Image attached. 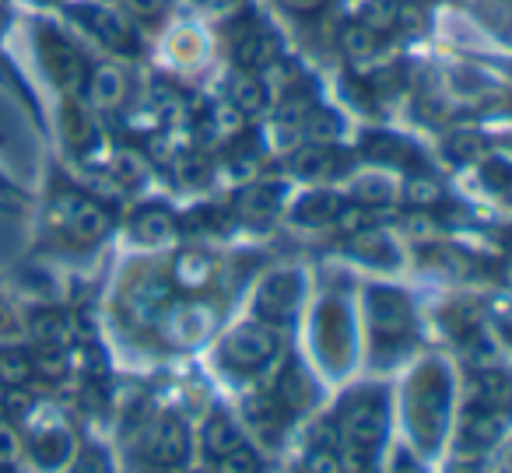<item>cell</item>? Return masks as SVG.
Listing matches in <instances>:
<instances>
[{"instance_id":"cell-1","label":"cell","mask_w":512,"mask_h":473,"mask_svg":"<svg viewBox=\"0 0 512 473\" xmlns=\"http://www.w3.org/2000/svg\"><path fill=\"white\" fill-rule=\"evenodd\" d=\"M46 232L60 246L85 253L113 232V214L92 193L74 190V186H53L50 204H46Z\"/></svg>"},{"instance_id":"cell-2","label":"cell","mask_w":512,"mask_h":473,"mask_svg":"<svg viewBox=\"0 0 512 473\" xmlns=\"http://www.w3.org/2000/svg\"><path fill=\"white\" fill-rule=\"evenodd\" d=\"M137 456L148 470L158 473H179L190 466L193 456V435L190 424L179 410H162L137 431Z\"/></svg>"},{"instance_id":"cell-3","label":"cell","mask_w":512,"mask_h":473,"mask_svg":"<svg viewBox=\"0 0 512 473\" xmlns=\"http://www.w3.org/2000/svg\"><path fill=\"white\" fill-rule=\"evenodd\" d=\"M67 15H71L74 25L85 29L88 39L99 43L102 50L116 53V57H127V60L141 57V32H137V22H130L113 4L81 0V4H67Z\"/></svg>"},{"instance_id":"cell-4","label":"cell","mask_w":512,"mask_h":473,"mask_svg":"<svg viewBox=\"0 0 512 473\" xmlns=\"http://www.w3.org/2000/svg\"><path fill=\"white\" fill-rule=\"evenodd\" d=\"M36 50L43 60L46 74L57 81V88L67 99H85V81H88V57L71 43L67 36H60V29H53L50 22H36Z\"/></svg>"},{"instance_id":"cell-5","label":"cell","mask_w":512,"mask_h":473,"mask_svg":"<svg viewBox=\"0 0 512 473\" xmlns=\"http://www.w3.org/2000/svg\"><path fill=\"white\" fill-rule=\"evenodd\" d=\"M278 333L267 323H242L232 333H225L218 344V365L235 375H256L264 372L278 358Z\"/></svg>"},{"instance_id":"cell-6","label":"cell","mask_w":512,"mask_h":473,"mask_svg":"<svg viewBox=\"0 0 512 473\" xmlns=\"http://www.w3.org/2000/svg\"><path fill=\"white\" fill-rule=\"evenodd\" d=\"M78 435L64 417H50L39 421L36 428L25 435V456L39 473H67L74 452H78Z\"/></svg>"},{"instance_id":"cell-7","label":"cell","mask_w":512,"mask_h":473,"mask_svg":"<svg viewBox=\"0 0 512 473\" xmlns=\"http://www.w3.org/2000/svg\"><path fill=\"white\" fill-rule=\"evenodd\" d=\"M341 431L348 445L358 449H376L386 435V396L379 389H362L341 403Z\"/></svg>"},{"instance_id":"cell-8","label":"cell","mask_w":512,"mask_h":473,"mask_svg":"<svg viewBox=\"0 0 512 473\" xmlns=\"http://www.w3.org/2000/svg\"><path fill=\"white\" fill-rule=\"evenodd\" d=\"M228 50L239 71H264L278 60V36L260 22V15H239L228 25Z\"/></svg>"},{"instance_id":"cell-9","label":"cell","mask_w":512,"mask_h":473,"mask_svg":"<svg viewBox=\"0 0 512 473\" xmlns=\"http://www.w3.org/2000/svg\"><path fill=\"white\" fill-rule=\"evenodd\" d=\"M214 319L218 312L211 309L200 298H183V302H169L162 312H158L155 326L162 330L165 344L172 347H193L200 340H207V333L214 330Z\"/></svg>"},{"instance_id":"cell-10","label":"cell","mask_w":512,"mask_h":473,"mask_svg":"<svg viewBox=\"0 0 512 473\" xmlns=\"http://www.w3.org/2000/svg\"><path fill=\"white\" fill-rule=\"evenodd\" d=\"M369 316L376 330L379 347H400L414 333V309L404 291L397 288H372L369 291Z\"/></svg>"},{"instance_id":"cell-11","label":"cell","mask_w":512,"mask_h":473,"mask_svg":"<svg viewBox=\"0 0 512 473\" xmlns=\"http://www.w3.org/2000/svg\"><path fill=\"white\" fill-rule=\"evenodd\" d=\"M442 403H446V379L439 368H425L414 389H407V421L418 428L425 445H432L442 431Z\"/></svg>"},{"instance_id":"cell-12","label":"cell","mask_w":512,"mask_h":473,"mask_svg":"<svg viewBox=\"0 0 512 473\" xmlns=\"http://www.w3.org/2000/svg\"><path fill=\"white\" fill-rule=\"evenodd\" d=\"M302 302V277L295 270H278L256 288V316L267 326L292 323Z\"/></svg>"},{"instance_id":"cell-13","label":"cell","mask_w":512,"mask_h":473,"mask_svg":"<svg viewBox=\"0 0 512 473\" xmlns=\"http://www.w3.org/2000/svg\"><path fill=\"white\" fill-rule=\"evenodd\" d=\"M130 99V74L116 64H99L88 71L85 81V106L88 109H102V113H113L123 102Z\"/></svg>"},{"instance_id":"cell-14","label":"cell","mask_w":512,"mask_h":473,"mask_svg":"<svg viewBox=\"0 0 512 473\" xmlns=\"http://www.w3.org/2000/svg\"><path fill=\"white\" fill-rule=\"evenodd\" d=\"M127 232L137 246H169L172 239L179 235V218L162 204H141L127 221Z\"/></svg>"},{"instance_id":"cell-15","label":"cell","mask_w":512,"mask_h":473,"mask_svg":"<svg viewBox=\"0 0 512 473\" xmlns=\"http://www.w3.org/2000/svg\"><path fill=\"white\" fill-rule=\"evenodd\" d=\"M320 351H323V361L330 368H344L348 365V354H351V326H348V312L344 305L337 302H327L320 309Z\"/></svg>"},{"instance_id":"cell-16","label":"cell","mask_w":512,"mask_h":473,"mask_svg":"<svg viewBox=\"0 0 512 473\" xmlns=\"http://www.w3.org/2000/svg\"><path fill=\"white\" fill-rule=\"evenodd\" d=\"M288 169L306 183H330L348 169V158L341 151H334L330 144H306L288 158Z\"/></svg>"},{"instance_id":"cell-17","label":"cell","mask_w":512,"mask_h":473,"mask_svg":"<svg viewBox=\"0 0 512 473\" xmlns=\"http://www.w3.org/2000/svg\"><path fill=\"white\" fill-rule=\"evenodd\" d=\"M214 274H218V267H214L211 253H204V249H179L169 267V284L176 291H186V295H197V291H204L214 281Z\"/></svg>"},{"instance_id":"cell-18","label":"cell","mask_w":512,"mask_h":473,"mask_svg":"<svg viewBox=\"0 0 512 473\" xmlns=\"http://www.w3.org/2000/svg\"><path fill=\"white\" fill-rule=\"evenodd\" d=\"M242 442H246V438H242L239 424H235L225 410H211V414H207L204 428H200V449H204L207 463L218 466L221 459H225L228 452L239 449Z\"/></svg>"},{"instance_id":"cell-19","label":"cell","mask_w":512,"mask_h":473,"mask_svg":"<svg viewBox=\"0 0 512 473\" xmlns=\"http://www.w3.org/2000/svg\"><path fill=\"white\" fill-rule=\"evenodd\" d=\"M232 207H235V218L249 221V225H267V221H274V214L281 207V186L249 183L235 193Z\"/></svg>"},{"instance_id":"cell-20","label":"cell","mask_w":512,"mask_h":473,"mask_svg":"<svg viewBox=\"0 0 512 473\" xmlns=\"http://www.w3.org/2000/svg\"><path fill=\"white\" fill-rule=\"evenodd\" d=\"M60 130H64V141L74 155L88 158L95 148H99V127L92 120V109L78 99H67L64 116H60Z\"/></svg>"},{"instance_id":"cell-21","label":"cell","mask_w":512,"mask_h":473,"mask_svg":"<svg viewBox=\"0 0 512 473\" xmlns=\"http://www.w3.org/2000/svg\"><path fill=\"white\" fill-rule=\"evenodd\" d=\"M29 337L36 347H71L74 323L60 305H43L29 316Z\"/></svg>"},{"instance_id":"cell-22","label":"cell","mask_w":512,"mask_h":473,"mask_svg":"<svg viewBox=\"0 0 512 473\" xmlns=\"http://www.w3.org/2000/svg\"><path fill=\"white\" fill-rule=\"evenodd\" d=\"M225 102L242 116H260L267 109V102H271V92H267L264 78H256L253 71H239L228 78Z\"/></svg>"},{"instance_id":"cell-23","label":"cell","mask_w":512,"mask_h":473,"mask_svg":"<svg viewBox=\"0 0 512 473\" xmlns=\"http://www.w3.org/2000/svg\"><path fill=\"white\" fill-rule=\"evenodd\" d=\"M313 400H316L313 379L299 365H288L281 372L278 386H274V403L281 407V414H302V410L313 407Z\"/></svg>"},{"instance_id":"cell-24","label":"cell","mask_w":512,"mask_h":473,"mask_svg":"<svg viewBox=\"0 0 512 473\" xmlns=\"http://www.w3.org/2000/svg\"><path fill=\"white\" fill-rule=\"evenodd\" d=\"M36 379L32 351L18 344H0V389L4 393H25Z\"/></svg>"},{"instance_id":"cell-25","label":"cell","mask_w":512,"mask_h":473,"mask_svg":"<svg viewBox=\"0 0 512 473\" xmlns=\"http://www.w3.org/2000/svg\"><path fill=\"white\" fill-rule=\"evenodd\" d=\"M470 407H484V410H509L512 407V379L495 368L488 372H477L474 393H470Z\"/></svg>"},{"instance_id":"cell-26","label":"cell","mask_w":512,"mask_h":473,"mask_svg":"<svg viewBox=\"0 0 512 473\" xmlns=\"http://www.w3.org/2000/svg\"><path fill=\"white\" fill-rule=\"evenodd\" d=\"M362 151L369 158H376V162H393V165H414V169H421L418 162V151L411 148V144L404 141V137L397 134H386V130H376V134L365 137Z\"/></svg>"},{"instance_id":"cell-27","label":"cell","mask_w":512,"mask_h":473,"mask_svg":"<svg viewBox=\"0 0 512 473\" xmlns=\"http://www.w3.org/2000/svg\"><path fill=\"white\" fill-rule=\"evenodd\" d=\"M509 424V410H484V407H470L467 421H463V438L470 445H488Z\"/></svg>"},{"instance_id":"cell-28","label":"cell","mask_w":512,"mask_h":473,"mask_svg":"<svg viewBox=\"0 0 512 473\" xmlns=\"http://www.w3.org/2000/svg\"><path fill=\"white\" fill-rule=\"evenodd\" d=\"M379 32L369 29V25L358 18V22H348L341 29V50L344 57L351 60V64H365V60H372L379 53Z\"/></svg>"},{"instance_id":"cell-29","label":"cell","mask_w":512,"mask_h":473,"mask_svg":"<svg viewBox=\"0 0 512 473\" xmlns=\"http://www.w3.org/2000/svg\"><path fill=\"white\" fill-rule=\"evenodd\" d=\"M348 253L355 256V260H365V263H379V267H393L397 263V249H393V242L386 239L383 232H372V228H365V232L351 235L348 242Z\"/></svg>"},{"instance_id":"cell-30","label":"cell","mask_w":512,"mask_h":473,"mask_svg":"<svg viewBox=\"0 0 512 473\" xmlns=\"http://www.w3.org/2000/svg\"><path fill=\"white\" fill-rule=\"evenodd\" d=\"M337 211H341V200H337L334 193H327V190H316V193H309V197H302L299 204H295L292 218L299 221V225H327V221L337 218Z\"/></svg>"},{"instance_id":"cell-31","label":"cell","mask_w":512,"mask_h":473,"mask_svg":"<svg viewBox=\"0 0 512 473\" xmlns=\"http://www.w3.org/2000/svg\"><path fill=\"white\" fill-rule=\"evenodd\" d=\"M446 155L453 158V162H481V158L488 155V141H484V134H477V130H453V134L446 137Z\"/></svg>"},{"instance_id":"cell-32","label":"cell","mask_w":512,"mask_h":473,"mask_svg":"<svg viewBox=\"0 0 512 473\" xmlns=\"http://www.w3.org/2000/svg\"><path fill=\"white\" fill-rule=\"evenodd\" d=\"M67 473H116V470H113V456H109L106 445L85 442V445H78Z\"/></svg>"},{"instance_id":"cell-33","label":"cell","mask_w":512,"mask_h":473,"mask_svg":"<svg viewBox=\"0 0 512 473\" xmlns=\"http://www.w3.org/2000/svg\"><path fill=\"white\" fill-rule=\"evenodd\" d=\"M25 456V435L15 417L0 410V466H18Z\"/></svg>"},{"instance_id":"cell-34","label":"cell","mask_w":512,"mask_h":473,"mask_svg":"<svg viewBox=\"0 0 512 473\" xmlns=\"http://www.w3.org/2000/svg\"><path fill=\"white\" fill-rule=\"evenodd\" d=\"M313 95L309 92H288L285 102L278 106V127L281 130H302V123H306V116L313 113Z\"/></svg>"},{"instance_id":"cell-35","label":"cell","mask_w":512,"mask_h":473,"mask_svg":"<svg viewBox=\"0 0 512 473\" xmlns=\"http://www.w3.org/2000/svg\"><path fill=\"white\" fill-rule=\"evenodd\" d=\"M302 134H306L309 144H334L341 137V120L327 109H313L302 123Z\"/></svg>"},{"instance_id":"cell-36","label":"cell","mask_w":512,"mask_h":473,"mask_svg":"<svg viewBox=\"0 0 512 473\" xmlns=\"http://www.w3.org/2000/svg\"><path fill=\"white\" fill-rule=\"evenodd\" d=\"M404 197H407V204H411V207H418V211H425V207H439L446 193H442V186L435 183L432 176H425V172H418V176H411V183H407Z\"/></svg>"},{"instance_id":"cell-37","label":"cell","mask_w":512,"mask_h":473,"mask_svg":"<svg viewBox=\"0 0 512 473\" xmlns=\"http://www.w3.org/2000/svg\"><path fill=\"white\" fill-rule=\"evenodd\" d=\"M397 15H400V0H372L369 8L362 11V22L369 29H376L379 36L397 29Z\"/></svg>"},{"instance_id":"cell-38","label":"cell","mask_w":512,"mask_h":473,"mask_svg":"<svg viewBox=\"0 0 512 473\" xmlns=\"http://www.w3.org/2000/svg\"><path fill=\"white\" fill-rule=\"evenodd\" d=\"M351 197H355V204L362 207H383L393 200V186L386 183V179L379 176H365L355 183V190H351Z\"/></svg>"},{"instance_id":"cell-39","label":"cell","mask_w":512,"mask_h":473,"mask_svg":"<svg viewBox=\"0 0 512 473\" xmlns=\"http://www.w3.org/2000/svg\"><path fill=\"white\" fill-rule=\"evenodd\" d=\"M116 11L130 18V22H158L169 11V0H109Z\"/></svg>"},{"instance_id":"cell-40","label":"cell","mask_w":512,"mask_h":473,"mask_svg":"<svg viewBox=\"0 0 512 473\" xmlns=\"http://www.w3.org/2000/svg\"><path fill=\"white\" fill-rule=\"evenodd\" d=\"M302 473H344L341 452L327 442L313 445V449L306 452V459H302Z\"/></svg>"},{"instance_id":"cell-41","label":"cell","mask_w":512,"mask_h":473,"mask_svg":"<svg viewBox=\"0 0 512 473\" xmlns=\"http://www.w3.org/2000/svg\"><path fill=\"white\" fill-rule=\"evenodd\" d=\"M218 466L221 473H264V459L256 456V449L249 442H242L235 452H228Z\"/></svg>"},{"instance_id":"cell-42","label":"cell","mask_w":512,"mask_h":473,"mask_svg":"<svg viewBox=\"0 0 512 473\" xmlns=\"http://www.w3.org/2000/svg\"><path fill=\"white\" fill-rule=\"evenodd\" d=\"M467 361L474 372H488V368H495V361H498V347L491 344L484 333H474V337L467 340Z\"/></svg>"},{"instance_id":"cell-43","label":"cell","mask_w":512,"mask_h":473,"mask_svg":"<svg viewBox=\"0 0 512 473\" xmlns=\"http://www.w3.org/2000/svg\"><path fill=\"white\" fill-rule=\"evenodd\" d=\"M176 176L183 186H204L211 179V162L204 155H183L176 162Z\"/></svg>"},{"instance_id":"cell-44","label":"cell","mask_w":512,"mask_h":473,"mask_svg":"<svg viewBox=\"0 0 512 473\" xmlns=\"http://www.w3.org/2000/svg\"><path fill=\"white\" fill-rule=\"evenodd\" d=\"M334 221L341 225V232H348V235H358V232H365V228H372V214H369V207H362V204H351V207L341 204Z\"/></svg>"},{"instance_id":"cell-45","label":"cell","mask_w":512,"mask_h":473,"mask_svg":"<svg viewBox=\"0 0 512 473\" xmlns=\"http://www.w3.org/2000/svg\"><path fill=\"white\" fill-rule=\"evenodd\" d=\"M407 232L418 235L421 242H432V235L439 232V225H435L432 218H425V214H414V218L407 221Z\"/></svg>"},{"instance_id":"cell-46","label":"cell","mask_w":512,"mask_h":473,"mask_svg":"<svg viewBox=\"0 0 512 473\" xmlns=\"http://www.w3.org/2000/svg\"><path fill=\"white\" fill-rule=\"evenodd\" d=\"M281 8L292 11V15H313V11H320L327 0H278Z\"/></svg>"},{"instance_id":"cell-47","label":"cell","mask_w":512,"mask_h":473,"mask_svg":"<svg viewBox=\"0 0 512 473\" xmlns=\"http://www.w3.org/2000/svg\"><path fill=\"white\" fill-rule=\"evenodd\" d=\"M393 473H425V470H421V466L414 463V459L407 456V452H400L397 463H393Z\"/></svg>"},{"instance_id":"cell-48","label":"cell","mask_w":512,"mask_h":473,"mask_svg":"<svg viewBox=\"0 0 512 473\" xmlns=\"http://www.w3.org/2000/svg\"><path fill=\"white\" fill-rule=\"evenodd\" d=\"M449 473H481V470H477V466H470V463H456Z\"/></svg>"},{"instance_id":"cell-49","label":"cell","mask_w":512,"mask_h":473,"mask_svg":"<svg viewBox=\"0 0 512 473\" xmlns=\"http://www.w3.org/2000/svg\"><path fill=\"white\" fill-rule=\"evenodd\" d=\"M502 281L512 288V263H505V267H502Z\"/></svg>"},{"instance_id":"cell-50","label":"cell","mask_w":512,"mask_h":473,"mask_svg":"<svg viewBox=\"0 0 512 473\" xmlns=\"http://www.w3.org/2000/svg\"><path fill=\"white\" fill-rule=\"evenodd\" d=\"M204 4H211V8H228V4H235V0H204Z\"/></svg>"},{"instance_id":"cell-51","label":"cell","mask_w":512,"mask_h":473,"mask_svg":"<svg viewBox=\"0 0 512 473\" xmlns=\"http://www.w3.org/2000/svg\"><path fill=\"white\" fill-rule=\"evenodd\" d=\"M505 333H509V337H512V312H509V316H505Z\"/></svg>"},{"instance_id":"cell-52","label":"cell","mask_w":512,"mask_h":473,"mask_svg":"<svg viewBox=\"0 0 512 473\" xmlns=\"http://www.w3.org/2000/svg\"><path fill=\"white\" fill-rule=\"evenodd\" d=\"M0 473H22L18 466H0Z\"/></svg>"},{"instance_id":"cell-53","label":"cell","mask_w":512,"mask_h":473,"mask_svg":"<svg viewBox=\"0 0 512 473\" xmlns=\"http://www.w3.org/2000/svg\"><path fill=\"white\" fill-rule=\"evenodd\" d=\"M505 463H509V470H512V449H509V456H505Z\"/></svg>"},{"instance_id":"cell-54","label":"cell","mask_w":512,"mask_h":473,"mask_svg":"<svg viewBox=\"0 0 512 473\" xmlns=\"http://www.w3.org/2000/svg\"><path fill=\"white\" fill-rule=\"evenodd\" d=\"M509 249H512V235H509Z\"/></svg>"}]
</instances>
